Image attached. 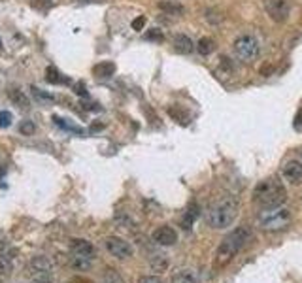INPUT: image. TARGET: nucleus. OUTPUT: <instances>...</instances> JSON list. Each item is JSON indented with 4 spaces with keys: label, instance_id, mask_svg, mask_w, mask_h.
I'll return each mask as SVG.
<instances>
[{
    "label": "nucleus",
    "instance_id": "nucleus-1",
    "mask_svg": "<svg viewBox=\"0 0 302 283\" xmlns=\"http://www.w3.org/2000/svg\"><path fill=\"white\" fill-rule=\"evenodd\" d=\"M251 238H253V234H251L249 229H246V227H238L236 231L227 234L225 240L219 244L217 251H215V261H214L215 268L227 266V264L230 263V261H232L244 247H246V244L251 242Z\"/></svg>",
    "mask_w": 302,
    "mask_h": 283
},
{
    "label": "nucleus",
    "instance_id": "nucleus-2",
    "mask_svg": "<svg viewBox=\"0 0 302 283\" xmlns=\"http://www.w3.org/2000/svg\"><path fill=\"white\" fill-rule=\"evenodd\" d=\"M238 215V200H234L232 197H227L215 202L208 211H206V223L215 229V231H221L227 229L236 221Z\"/></svg>",
    "mask_w": 302,
    "mask_h": 283
},
{
    "label": "nucleus",
    "instance_id": "nucleus-3",
    "mask_svg": "<svg viewBox=\"0 0 302 283\" xmlns=\"http://www.w3.org/2000/svg\"><path fill=\"white\" fill-rule=\"evenodd\" d=\"M253 200L262 208H276L287 200V191L282 181H276L274 178L262 179L253 191Z\"/></svg>",
    "mask_w": 302,
    "mask_h": 283
},
{
    "label": "nucleus",
    "instance_id": "nucleus-4",
    "mask_svg": "<svg viewBox=\"0 0 302 283\" xmlns=\"http://www.w3.org/2000/svg\"><path fill=\"white\" fill-rule=\"evenodd\" d=\"M293 221V213L291 210L283 208V206H276V208H262L259 213V225L262 231L266 232H278L287 229Z\"/></svg>",
    "mask_w": 302,
    "mask_h": 283
},
{
    "label": "nucleus",
    "instance_id": "nucleus-5",
    "mask_svg": "<svg viewBox=\"0 0 302 283\" xmlns=\"http://www.w3.org/2000/svg\"><path fill=\"white\" fill-rule=\"evenodd\" d=\"M232 47H234L236 57L242 62H251L259 55V44H257V40L253 36H240V38H236Z\"/></svg>",
    "mask_w": 302,
    "mask_h": 283
},
{
    "label": "nucleus",
    "instance_id": "nucleus-6",
    "mask_svg": "<svg viewBox=\"0 0 302 283\" xmlns=\"http://www.w3.org/2000/svg\"><path fill=\"white\" fill-rule=\"evenodd\" d=\"M104 245H106V249L110 251V253H112L115 259H121V261H125V259H130V257H132V253H135L132 245L128 244L127 240H123V238H117V236L106 238Z\"/></svg>",
    "mask_w": 302,
    "mask_h": 283
},
{
    "label": "nucleus",
    "instance_id": "nucleus-7",
    "mask_svg": "<svg viewBox=\"0 0 302 283\" xmlns=\"http://www.w3.org/2000/svg\"><path fill=\"white\" fill-rule=\"evenodd\" d=\"M264 10L276 23H283L289 17L287 0H264Z\"/></svg>",
    "mask_w": 302,
    "mask_h": 283
},
{
    "label": "nucleus",
    "instance_id": "nucleus-8",
    "mask_svg": "<svg viewBox=\"0 0 302 283\" xmlns=\"http://www.w3.org/2000/svg\"><path fill=\"white\" fill-rule=\"evenodd\" d=\"M151 238H153L155 244H159V245H174L176 242H178V232H176L170 225H162V227H159V229L151 234Z\"/></svg>",
    "mask_w": 302,
    "mask_h": 283
},
{
    "label": "nucleus",
    "instance_id": "nucleus-9",
    "mask_svg": "<svg viewBox=\"0 0 302 283\" xmlns=\"http://www.w3.org/2000/svg\"><path fill=\"white\" fill-rule=\"evenodd\" d=\"M282 176L289 183L298 185L302 181V163L300 161H289L287 165L283 166Z\"/></svg>",
    "mask_w": 302,
    "mask_h": 283
},
{
    "label": "nucleus",
    "instance_id": "nucleus-10",
    "mask_svg": "<svg viewBox=\"0 0 302 283\" xmlns=\"http://www.w3.org/2000/svg\"><path fill=\"white\" fill-rule=\"evenodd\" d=\"M70 247H72V255H76V257H83L89 259V261L94 259V247L87 240H72Z\"/></svg>",
    "mask_w": 302,
    "mask_h": 283
},
{
    "label": "nucleus",
    "instance_id": "nucleus-11",
    "mask_svg": "<svg viewBox=\"0 0 302 283\" xmlns=\"http://www.w3.org/2000/svg\"><path fill=\"white\" fill-rule=\"evenodd\" d=\"M172 46H174V51L180 53V55H189L195 49V44L193 40L185 36V34H176L174 40H172Z\"/></svg>",
    "mask_w": 302,
    "mask_h": 283
},
{
    "label": "nucleus",
    "instance_id": "nucleus-12",
    "mask_svg": "<svg viewBox=\"0 0 302 283\" xmlns=\"http://www.w3.org/2000/svg\"><path fill=\"white\" fill-rule=\"evenodd\" d=\"M115 74V65L112 60H102L98 65L93 66V76L98 79H108Z\"/></svg>",
    "mask_w": 302,
    "mask_h": 283
},
{
    "label": "nucleus",
    "instance_id": "nucleus-13",
    "mask_svg": "<svg viewBox=\"0 0 302 283\" xmlns=\"http://www.w3.org/2000/svg\"><path fill=\"white\" fill-rule=\"evenodd\" d=\"M172 283H198V276L191 268H181V270L174 272Z\"/></svg>",
    "mask_w": 302,
    "mask_h": 283
},
{
    "label": "nucleus",
    "instance_id": "nucleus-14",
    "mask_svg": "<svg viewBox=\"0 0 302 283\" xmlns=\"http://www.w3.org/2000/svg\"><path fill=\"white\" fill-rule=\"evenodd\" d=\"M46 81L51 83V85H68L70 83V79L64 78L55 66H47L46 68Z\"/></svg>",
    "mask_w": 302,
    "mask_h": 283
},
{
    "label": "nucleus",
    "instance_id": "nucleus-15",
    "mask_svg": "<svg viewBox=\"0 0 302 283\" xmlns=\"http://www.w3.org/2000/svg\"><path fill=\"white\" fill-rule=\"evenodd\" d=\"M8 97H10V100H12L15 106H19L21 110H28V108H30L28 97L23 91H19V89H10V91H8Z\"/></svg>",
    "mask_w": 302,
    "mask_h": 283
},
{
    "label": "nucleus",
    "instance_id": "nucleus-16",
    "mask_svg": "<svg viewBox=\"0 0 302 283\" xmlns=\"http://www.w3.org/2000/svg\"><path fill=\"white\" fill-rule=\"evenodd\" d=\"M159 10L168 13V15H181L183 13V6L174 2V0H161L159 2Z\"/></svg>",
    "mask_w": 302,
    "mask_h": 283
},
{
    "label": "nucleus",
    "instance_id": "nucleus-17",
    "mask_svg": "<svg viewBox=\"0 0 302 283\" xmlns=\"http://www.w3.org/2000/svg\"><path fill=\"white\" fill-rule=\"evenodd\" d=\"M30 266H32L34 272H51L53 270V263L49 261V257H34L30 261Z\"/></svg>",
    "mask_w": 302,
    "mask_h": 283
},
{
    "label": "nucleus",
    "instance_id": "nucleus-18",
    "mask_svg": "<svg viewBox=\"0 0 302 283\" xmlns=\"http://www.w3.org/2000/svg\"><path fill=\"white\" fill-rule=\"evenodd\" d=\"M30 92H32V97H34V100L36 102H40V104H51L55 100V97L51 95V92H47V91H42L40 87H30Z\"/></svg>",
    "mask_w": 302,
    "mask_h": 283
},
{
    "label": "nucleus",
    "instance_id": "nucleus-19",
    "mask_svg": "<svg viewBox=\"0 0 302 283\" xmlns=\"http://www.w3.org/2000/svg\"><path fill=\"white\" fill-rule=\"evenodd\" d=\"M53 121H55V125L59 127V129H62V131L74 132V134H83V129H81V127L72 125V123H70L68 119H62V117H57V115H55Z\"/></svg>",
    "mask_w": 302,
    "mask_h": 283
},
{
    "label": "nucleus",
    "instance_id": "nucleus-20",
    "mask_svg": "<svg viewBox=\"0 0 302 283\" xmlns=\"http://www.w3.org/2000/svg\"><path fill=\"white\" fill-rule=\"evenodd\" d=\"M196 49H198V53L200 55H210V53L215 49V42L212 38H200L198 40V44H196Z\"/></svg>",
    "mask_w": 302,
    "mask_h": 283
},
{
    "label": "nucleus",
    "instance_id": "nucleus-21",
    "mask_svg": "<svg viewBox=\"0 0 302 283\" xmlns=\"http://www.w3.org/2000/svg\"><path fill=\"white\" fill-rule=\"evenodd\" d=\"M151 268H153L155 272H164L168 268V259L166 255H153L151 257Z\"/></svg>",
    "mask_w": 302,
    "mask_h": 283
},
{
    "label": "nucleus",
    "instance_id": "nucleus-22",
    "mask_svg": "<svg viewBox=\"0 0 302 283\" xmlns=\"http://www.w3.org/2000/svg\"><path fill=\"white\" fill-rule=\"evenodd\" d=\"M168 115H170L172 119H176L178 123H181V125H185V123L189 121L187 113L183 112L181 108H178V106H170V108H168Z\"/></svg>",
    "mask_w": 302,
    "mask_h": 283
},
{
    "label": "nucleus",
    "instance_id": "nucleus-23",
    "mask_svg": "<svg viewBox=\"0 0 302 283\" xmlns=\"http://www.w3.org/2000/svg\"><path fill=\"white\" fill-rule=\"evenodd\" d=\"M102 283H125V281H123V277H121L117 272L112 270V268H108V270L104 272V279H102Z\"/></svg>",
    "mask_w": 302,
    "mask_h": 283
},
{
    "label": "nucleus",
    "instance_id": "nucleus-24",
    "mask_svg": "<svg viewBox=\"0 0 302 283\" xmlns=\"http://www.w3.org/2000/svg\"><path fill=\"white\" fill-rule=\"evenodd\" d=\"M36 127H34V121H21L19 123V132L23 136H32Z\"/></svg>",
    "mask_w": 302,
    "mask_h": 283
},
{
    "label": "nucleus",
    "instance_id": "nucleus-25",
    "mask_svg": "<svg viewBox=\"0 0 302 283\" xmlns=\"http://www.w3.org/2000/svg\"><path fill=\"white\" fill-rule=\"evenodd\" d=\"M32 283H53V279H51V272H34Z\"/></svg>",
    "mask_w": 302,
    "mask_h": 283
},
{
    "label": "nucleus",
    "instance_id": "nucleus-26",
    "mask_svg": "<svg viewBox=\"0 0 302 283\" xmlns=\"http://www.w3.org/2000/svg\"><path fill=\"white\" fill-rule=\"evenodd\" d=\"M146 40L161 44V42H164V34H162L159 28H151V30H148V33H146Z\"/></svg>",
    "mask_w": 302,
    "mask_h": 283
},
{
    "label": "nucleus",
    "instance_id": "nucleus-27",
    "mask_svg": "<svg viewBox=\"0 0 302 283\" xmlns=\"http://www.w3.org/2000/svg\"><path fill=\"white\" fill-rule=\"evenodd\" d=\"M12 121H14L12 112H8V110H0V127H2V129H8V127L12 125Z\"/></svg>",
    "mask_w": 302,
    "mask_h": 283
},
{
    "label": "nucleus",
    "instance_id": "nucleus-28",
    "mask_svg": "<svg viewBox=\"0 0 302 283\" xmlns=\"http://www.w3.org/2000/svg\"><path fill=\"white\" fill-rule=\"evenodd\" d=\"M144 26H146V15H140V17H136V19L132 21V28L138 30V33H140Z\"/></svg>",
    "mask_w": 302,
    "mask_h": 283
},
{
    "label": "nucleus",
    "instance_id": "nucleus-29",
    "mask_svg": "<svg viewBox=\"0 0 302 283\" xmlns=\"http://www.w3.org/2000/svg\"><path fill=\"white\" fill-rule=\"evenodd\" d=\"M221 62H219V68L221 70H227V72H232V62H230V59L228 57H221Z\"/></svg>",
    "mask_w": 302,
    "mask_h": 283
},
{
    "label": "nucleus",
    "instance_id": "nucleus-30",
    "mask_svg": "<svg viewBox=\"0 0 302 283\" xmlns=\"http://www.w3.org/2000/svg\"><path fill=\"white\" fill-rule=\"evenodd\" d=\"M76 95L81 97V99H89V92H87V89H85L83 83H78V85H76Z\"/></svg>",
    "mask_w": 302,
    "mask_h": 283
},
{
    "label": "nucleus",
    "instance_id": "nucleus-31",
    "mask_svg": "<svg viewBox=\"0 0 302 283\" xmlns=\"http://www.w3.org/2000/svg\"><path fill=\"white\" fill-rule=\"evenodd\" d=\"M138 283H162V281H161V277H157V276H144L138 279Z\"/></svg>",
    "mask_w": 302,
    "mask_h": 283
},
{
    "label": "nucleus",
    "instance_id": "nucleus-32",
    "mask_svg": "<svg viewBox=\"0 0 302 283\" xmlns=\"http://www.w3.org/2000/svg\"><path fill=\"white\" fill-rule=\"evenodd\" d=\"M293 127H295L296 131H302V108L296 112V115H295V123H293Z\"/></svg>",
    "mask_w": 302,
    "mask_h": 283
},
{
    "label": "nucleus",
    "instance_id": "nucleus-33",
    "mask_svg": "<svg viewBox=\"0 0 302 283\" xmlns=\"http://www.w3.org/2000/svg\"><path fill=\"white\" fill-rule=\"evenodd\" d=\"M102 129H104L102 123H93V125H91V132H98V131H102Z\"/></svg>",
    "mask_w": 302,
    "mask_h": 283
},
{
    "label": "nucleus",
    "instance_id": "nucleus-34",
    "mask_svg": "<svg viewBox=\"0 0 302 283\" xmlns=\"http://www.w3.org/2000/svg\"><path fill=\"white\" fill-rule=\"evenodd\" d=\"M78 2H81V4H89V2H94V0H78Z\"/></svg>",
    "mask_w": 302,
    "mask_h": 283
},
{
    "label": "nucleus",
    "instance_id": "nucleus-35",
    "mask_svg": "<svg viewBox=\"0 0 302 283\" xmlns=\"http://www.w3.org/2000/svg\"><path fill=\"white\" fill-rule=\"evenodd\" d=\"M40 2H46V0H40Z\"/></svg>",
    "mask_w": 302,
    "mask_h": 283
}]
</instances>
